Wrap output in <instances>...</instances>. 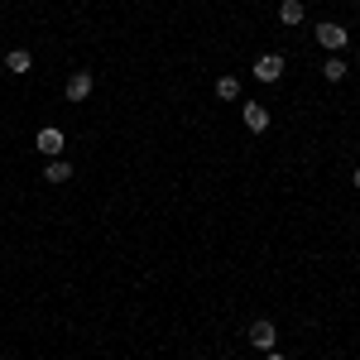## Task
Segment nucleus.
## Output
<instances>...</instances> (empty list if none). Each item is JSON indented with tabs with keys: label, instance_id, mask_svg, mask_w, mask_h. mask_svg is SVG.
<instances>
[{
	"label": "nucleus",
	"instance_id": "obj_11",
	"mask_svg": "<svg viewBox=\"0 0 360 360\" xmlns=\"http://www.w3.org/2000/svg\"><path fill=\"white\" fill-rule=\"evenodd\" d=\"M217 96H221V101H236V96H240V82H236V77H221V82H217Z\"/></svg>",
	"mask_w": 360,
	"mask_h": 360
},
{
	"label": "nucleus",
	"instance_id": "obj_10",
	"mask_svg": "<svg viewBox=\"0 0 360 360\" xmlns=\"http://www.w3.org/2000/svg\"><path fill=\"white\" fill-rule=\"evenodd\" d=\"M44 178H49V183H68V178H72V168L63 164V159H53V164H49V173H44Z\"/></svg>",
	"mask_w": 360,
	"mask_h": 360
},
{
	"label": "nucleus",
	"instance_id": "obj_1",
	"mask_svg": "<svg viewBox=\"0 0 360 360\" xmlns=\"http://www.w3.org/2000/svg\"><path fill=\"white\" fill-rule=\"evenodd\" d=\"M255 77H259V82H278V77H283V58L264 53L259 63H255Z\"/></svg>",
	"mask_w": 360,
	"mask_h": 360
},
{
	"label": "nucleus",
	"instance_id": "obj_6",
	"mask_svg": "<svg viewBox=\"0 0 360 360\" xmlns=\"http://www.w3.org/2000/svg\"><path fill=\"white\" fill-rule=\"evenodd\" d=\"M29 68H34V58H29V53H25V49H15V53L5 58V72H15V77H25Z\"/></svg>",
	"mask_w": 360,
	"mask_h": 360
},
{
	"label": "nucleus",
	"instance_id": "obj_12",
	"mask_svg": "<svg viewBox=\"0 0 360 360\" xmlns=\"http://www.w3.org/2000/svg\"><path fill=\"white\" fill-rule=\"evenodd\" d=\"M264 360H283V356H278V351H264Z\"/></svg>",
	"mask_w": 360,
	"mask_h": 360
},
{
	"label": "nucleus",
	"instance_id": "obj_3",
	"mask_svg": "<svg viewBox=\"0 0 360 360\" xmlns=\"http://www.w3.org/2000/svg\"><path fill=\"white\" fill-rule=\"evenodd\" d=\"M86 96H91V72H72V77H68V101L77 106Z\"/></svg>",
	"mask_w": 360,
	"mask_h": 360
},
{
	"label": "nucleus",
	"instance_id": "obj_13",
	"mask_svg": "<svg viewBox=\"0 0 360 360\" xmlns=\"http://www.w3.org/2000/svg\"><path fill=\"white\" fill-rule=\"evenodd\" d=\"M356 188H360V168H356Z\"/></svg>",
	"mask_w": 360,
	"mask_h": 360
},
{
	"label": "nucleus",
	"instance_id": "obj_5",
	"mask_svg": "<svg viewBox=\"0 0 360 360\" xmlns=\"http://www.w3.org/2000/svg\"><path fill=\"white\" fill-rule=\"evenodd\" d=\"M39 154L58 159V154H63V130H39Z\"/></svg>",
	"mask_w": 360,
	"mask_h": 360
},
{
	"label": "nucleus",
	"instance_id": "obj_4",
	"mask_svg": "<svg viewBox=\"0 0 360 360\" xmlns=\"http://www.w3.org/2000/svg\"><path fill=\"white\" fill-rule=\"evenodd\" d=\"M250 341H255L259 351H274V341H278L274 322H255V327H250Z\"/></svg>",
	"mask_w": 360,
	"mask_h": 360
},
{
	"label": "nucleus",
	"instance_id": "obj_2",
	"mask_svg": "<svg viewBox=\"0 0 360 360\" xmlns=\"http://www.w3.org/2000/svg\"><path fill=\"white\" fill-rule=\"evenodd\" d=\"M317 44L332 49V53H341V49H346V29H341V25H322V29H317Z\"/></svg>",
	"mask_w": 360,
	"mask_h": 360
},
{
	"label": "nucleus",
	"instance_id": "obj_8",
	"mask_svg": "<svg viewBox=\"0 0 360 360\" xmlns=\"http://www.w3.org/2000/svg\"><path fill=\"white\" fill-rule=\"evenodd\" d=\"M278 20H283V25H303V5H298V0H283V5H278Z\"/></svg>",
	"mask_w": 360,
	"mask_h": 360
},
{
	"label": "nucleus",
	"instance_id": "obj_9",
	"mask_svg": "<svg viewBox=\"0 0 360 360\" xmlns=\"http://www.w3.org/2000/svg\"><path fill=\"white\" fill-rule=\"evenodd\" d=\"M322 77H327V82H341V77H346V63H341V58H327V63H322Z\"/></svg>",
	"mask_w": 360,
	"mask_h": 360
},
{
	"label": "nucleus",
	"instance_id": "obj_7",
	"mask_svg": "<svg viewBox=\"0 0 360 360\" xmlns=\"http://www.w3.org/2000/svg\"><path fill=\"white\" fill-rule=\"evenodd\" d=\"M245 125H250V130H269V111H264L259 101H250V106H245Z\"/></svg>",
	"mask_w": 360,
	"mask_h": 360
}]
</instances>
